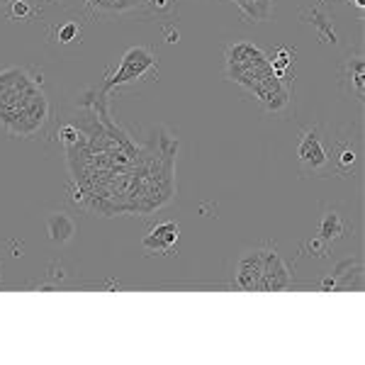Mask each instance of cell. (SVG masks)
Returning <instances> with one entry per match:
<instances>
[{"mask_svg":"<svg viewBox=\"0 0 365 365\" xmlns=\"http://www.w3.org/2000/svg\"><path fill=\"white\" fill-rule=\"evenodd\" d=\"M307 251H312V253H314V256H327L329 244H327V241H324L322 237H317V239L307 241Z\"/></svg>","mask_w":365,"mask_h":365,"instance_id":"cell-19","label":"cell"},{"mask_svg":"<svg viewBox=\"0 0 365 365\" xmlns=\"http://www.w3.org/2000/svg\"><path fill=\"white\" fill-rule=\"evenodd\" d=\"M273 73L270 58L251 42H237L227 49V76L229 81L251 91L263 76Z\"/></svg>","mask_w":365,"mask_h":365,"instance_id":"cell-2","label":"cell"},{"mask_svg":"<svg viewBox=\"0 0 365 365\" xmlns=\"http://www.w3.org/2000/svg\"><path fill=\"white\" fill-rule=\"evenodd\" d=\"M81 37V27H78V22H66V25H61L56 29V39L61 44H71L73 39H78Z\"/></svg>","mask_w":365,"mask_h":365,"instance_id":"cell-16","label":"cell"},{"mask_svg":"<svg viewBox=\"0 0 365 365\" xmlns=\"http://www.w3.org/2000/svg\"><path fill=\"white\" fill-rule=\"evenodd\" d=\"M46 229H49V239L54 244H68L76 234V222L71 220L66 212H54L46 220Z\"/></svg>","mask_w":365,"mask_h":365,"instance_id":"cell-9","label":"cell"},{"mask_svg":"<svg viewBox=\"0 0 365 365\" xmlns=\"http://www.w3.org/2000/svg\"><path fill=\"white\" fill-rule=\"evenodd\" d=\"M292 285V275L275 249H266L261 275V292H280Z\"/></svg>","mask_w":365,"mask_h":365,"instance_id":"cell-7","label":"cell"},{"mask_svg":"<svg viewBox=\"0 0 365 365\" xmlns=\"http://www.w3.org/2000/svg\"><path fill=\"white\" fill-rule=\"evenodd\" d=\"M237 8L246 15L249 22H263L270 17V10H273V0H234Z\"/></svg>","mask_w":365,"mask_h":365,"instance_id":"cell-10","label":"cell"},{"mask_svg":"<svg viewBox=\"0 0 365 365\" xmlns=\"http://www.w3.org/2000/svg\"><path fill=\"white\" fill-rule=\"evenodd\" d=\"M263 258L266 249H249L239 256L237 270H234V285L244 292H261Z\"/></svg>","mask_w":365,"mask_h":365,"instance_id":"cell-4","label":"cell"},{"mask_svg":"<svg viewBox=\"0 0 365 365\" xmlns=\"http://www.w3.org/2000/svg\"><path fill=\"white\" fill-rule=\"evenodd\" d=\"M351 66H353L351 78H353V86H356V96L363 98V88H365V63H363V58L356 56L351 61Z\"/></svg>","mask_w":365,"mask_h":365,"instance_id":"cell-15","label":"cell"},{"mask_svg":"<svg viewBox=\"0 0 365 365\" xmlns=\"http://www.w3.org/2000/svg\"><path fill=\"white\" fill-rule=\"evenodd\" d=\"M3 3H13V0H0V5H3Z\"/></svg>","mask_w":365,"mask_h":365,"instance_id":"cell-21","label":"cell"},{"mask_svg":"<svg viewBox=\"0 0 365 365\" xmlns=\"http://www.w3.org/2000/svg\"><path fill=\"white\" fill-rule=\"evenodd\" d=\"M49 117V100L25 68L0 71V125L15 137H32Z\"/></svg>","mask_w":365,"mask_h":365,"instance_id":"cell-1","label":"cell"},{"mask_svg":"<svg viewBox=\"0 0 365 365\" xmlns=\"http://www.w3.org/2000/svg\"><path fill=\"white\" fill-rule=\"evenodd\" d=\"M10 15H13V20H27L32 15V8H29L27 0H13L10 3Z\"/></svg>","mask_w":365,"mask_h":365,"instance_id":"cell-18","label":"cell"},{"mask_svg":"<svg viewBox=\"0 0 365 365\" xmlns=\"http://www.w3.org/2000/svg\"><path fill=\"white\" fill-rule=\"evenodd\" d=\"M334 163H336L339 170H349L353 163H356V154H353L351 146H344V149L336 154V158H334Z\"/></svg>","mask_w":365,"mask_h":365,"instance_id":"cell-17","label":"cell"},{"mask_svg":"<svg viewBox=\"0 0 365 365\" xmlns=\"http://www.w3.org/2000/svg\"><path fill=\"white\" fill-rule=\"evenodd\" d=\"M156 71V56L149 46H132V49L125 51L122 56L120 66L108 81L103 83V96L108 91H113L117 86H125V83H134V81L144 78L146 73Z\"/></svg>","mask_w":365,"mask_h":365,"instance_id":"cell-3","label":"cell"},{"mask_svg":"<svg viewBox=\"0 0 365 365\" xmlns=\"http://www.w3.org/2000/svg\"><path fill=\"white\" fill-rule=\"evenodd\" d=\"M312 25H317L319 27V32H322V37H324V42H336V34H334V27H331V20H329L327 15L322 13V10H312Z\"/></svg>","mask_w":365,"mask_h":365,"instance_id":"cell-13","label":"cell"},{"mask_svg":"<svg viewBox=\"0 0 365 365\" xmlns=\"http://www.w3.org/2000/svg\"><path fill=\"white\" fill-rule=\"evenodd\" d=\"M249 93H253V98H256L268 113H280V110H285L287 103H290V93H287V88H285V81L278 78L275 73L263 76Z\"/></svg>","mask_w":365,"mask_h":365,"instance_id":"cell-6","label":"cell"},{"mask_svg":"<svg viewBox=\"0 0 365 365\" xmlns=\"http://www.w3.org/2000/svg\"><path fill=\"white\" fill-rule=\"evenodd\" d=\"M178 239H180V227L175 225V222H163V225L151 229L141 244H144V249H149V251L170 253L173 246L178 244Z\"/></svg>","mask_w":365,"mask_h":365,"instance_id":"cell-8","label":"cell"},{"mask_svg":"<svg viewBox=\"0 0 365 365\" xmlns=\"http://www.w3.org/2000/svg\"><path fill=\"white\" fill-rule=\"evenodd\" d=\"M270 66H273V73L278 76V78H285L287 71L292 66V51L290 49H278L270 58Z\"/></svg>","mask_w":365,"mask_h":365,"instance_id":"cell-12","label":"cell"},{"mask_svg":"<svg viewBox=\"0 0 365 365\" xmlns=\"http://www.w3.org/2000/svg\"><path fill=\"white\" fill-rule=\"evenodd\" d=\"M297 156L304 170H309V173H327V170L331 168V158L324 151L317 129H304L302 132V139H299V146H297Z\"/></svg>","mask_w":365,"mask_h":365,"instance_id":"cell-5","label":"cell"},{"mask_svg":"<svg viewBox=\"0 0 365 365\" xmlns=\"http://www.w3.org/2000/svg\"><path fill=\"white\" fill-rule=\"evenodd\" d=\"M58 139L68 146V149H76V146H83L86 139H83V132H81L76 125H63L58 129Z\"/></svg>","mask_w":365,"mask_h":365,"instance_id":"cell-14","label":"cell"},{"mask_svg":"<svg viewBox=\"0 0 365 365\" xmlns=\"http://www.w3.org/2000/svg\"><path fill=\"white\" fill-rule=\"evenodd\" d=\"M349 3H353V5H356V8H365V0H349Z\"/></svg>","mask_w":365,"mask_h":365,"instance_id":"cell-20","label":"cell"},{"mask_svg":"<svg viewBox=\"0 0 365 365\" xmlns=\"http://www.w3.org/2000/svg\"><path fill=\"white\" fill-rule=\"evenodd\" d=\"M341 234H344V222H341L339 212H327L319 227V237L327 241V244H331V241L341 239Z\"/></svg>","mask_w":365,"mask_h":365,"instance_id":"cell-11","label":"cell"}]
</instances>
